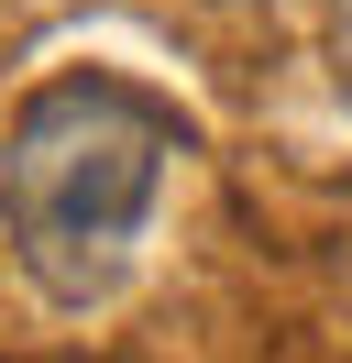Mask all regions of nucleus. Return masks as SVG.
<instances>
[{
    "label": "nucleus",
    "mask_w": 352,
    "mask_h": 363,
    "mask_svg": "<svg viewBox=\"0 0 352 363\" xmlns=\"http://www.w3.org/2000/svg\"><path fill=\"white\" fill-rule=\"evenodd\" d=\"M330 77H341V99H352V0H330Z\"/></svg>",
    "instance_id": "f03ea898"
},
{
    "label": "nucleus",
    "mask_w": 352,
    "mask_h": 363,
    "mask_svg": "<svg viewBox=\"0 0 352 363\" xmlns=\"http://www.w3.org/2000/svg\"><path fill=\"white\" fill-rule=\"evenodd\" d=\"M165 165H176V121L143 89H121V77H55V89H33L22 121H11V155H0L22 275L55 308H88L121 275Z\"/></svg>",
    "instance_id": "f257e3e1"
}]
</instances>
